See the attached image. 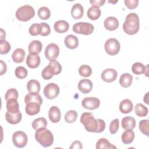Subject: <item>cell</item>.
I'll list each match as a JSON object with an SVG mask.
<instances>
[{"label":"cell","instance_id":"e575fe53","mask_svg":"<svg viewBox=\"0 0 149 149\" xmlns=\"http://www.w3.org/2000/svg\"><path fill=\"white\" fill-rule=\"evenodd\" d=\"M132 70L134 74L139 75L145 73L146 68L143 63L140 62H136L132 65Z\"/></svg>","mask_w":149,"mask_h":149},{"label":"cell","instance_id":"30bf717a","mask_svg":"<svg viewBox=\"0 0 149 149\" xmlns=\"http://www.w3.org/2000/svg\"><path fill=\"white\" fill-rule=\"evenodd\" d=\"M82 106L87 109L94 110L98 108L100 105V101L98 98L89 97L83 99L81 101Z\"/></svg>","mask_w":149,"mask_h":149},{"label":"cell","instance_id":"f907efd6","mask_svg":"<svg viewBox=\"0 0 149 149\" xmlns=\"http://www.w3.org/2000/svg\"><path fill=\"white\" fill-rule=\"evenodd\" d=\"M6 69H7V67H6V63L2 60H1V73H0V74L3 75L6 72Z\"/></svg>","mask_w":149,"mask_h":149},{"label":"cell","instance_id":"7c38bea8","mask_svg":"<svg viewBox=\"0 0 149 149\" xmlns=\"http://www.w3.org/2000/svg\"><path fill=\"white\" fill-rule=\"evenodd\" d=\"M41 59L38 54H29L27 56L26 64L31 69L37 68L40 64Z\"/></svg>","mask_w":149,"mask_h":149},{"label":"cell","instance_id":"8fae6325","mask_svg":"<svg viewBox=\"0 0 149 149\" xmlns=\"http://www.w3.org/2000/svg\"><path fill=\"white\" fill-rule=\"evenodd\" d=\"M117 75L118 73L116 70L112 68H108L105 69L101 73V77L103 81L107 83H111L116 80Z\"/></svg>","mask_w":149,"mask_h":149},{"label":"cell","instance_id":"f1b7e54d","mask_svg":"<svg viewBox=\"0 0 149 149\" xmlns=\"http://www.w3.org/2000/svg\"><path fill=\"white\" fill-rule=\"evenodd\" d=\"M134 139V133L131 129L125 130L122 135V141L124 144H128L133 142Z\"/></svg>","mask_w":149,"mask_h":149},{"label":"cell","instance_id":"52a82bcc","mask_svg":"<svg viewBox=\"0 0 149 149\" xmlns=\"http://www.w3.org/2000/svg\"><path fill=\"white\" fill-rule=\"evenodd\" d=\"M12 141L16 147L23 148L27 143V136L24 132L17 131L13 134Z\"/></svg>","mask_w":149,"mask_h":149},{"label":"cell","instance_id":"816d5d0a","mask_svg":"<svg viewBox=\"0 0 149 149\" xmlns=\"http://www.w3.org/2000/svg\"><path fill=\"white\" fill-rule=\"evenodd\" d=\"M5 31L2 29H1V40H5Z\"/></svg>","mask_w":149,"mask_h":149},{"label":"cell","instance_id":"60d3db41","mask_svg":"<svg viewBox=\"0 0 149 149\" xmlns=\"http://www.w3.org/2000/svg\"><path fill=\"white\" fill-rule=\"evenodd\" d=\"M139 127L140 132L144 134L147 136H148L149 129H148V120L147 119L141 120V121H140Z\"/></svg>","mask_w":149,"mask_h":149},{"label":"cell","instance_id":"ba28073f","mask_svg":"<svg viewBox=\"0 0 149 149\" xmlns=\"http://www.w3.org/2000/svg\"><path fill=\"white\" fill-rule=\"evenodd\" d=\"M59 87L54 83L48 84L44 88V94L45 97L49 100L54 99L59 95Z\"/></svg>","mask_w":149,"mask_h":149},{"label":"cell","instance_id":"7dc6e473","mask_svg":"<svg viewBox=\"0 0 149 149\" xmlns=\"http://www.w3.org/2000/svg\"><path fill=\"white\" fill-rule=\"evenodd\" d=\"M124 3L125 5L129 9H134L137 7L139 4L138 0H125Z\"/></svg>","mask_w":149,"mask_h":149},{"label":"cell","instance_id":"bcb514c9","mask_svg":"<svg viewBox=\"0 0 149 149\" xmlns=\"http://www.w3.org/2000/svg\"><path fill=\"white\" fill-rule=\"evenodd\" d=\"M48 64L50 65L53 68V69H54V70L55 72L56 75L59 74L61 72L62 66H61L60 63L59 62H58L57 61L52 60V61H50Z\"/></svg>","mask_w":149,"mask_h":149},{"label":"cell","instance_id":"d4e9b609","mask_svg":"<svg viewBox=\"0 0 149 149\" xmlns=\"http://www.w3.org/2000/svg\"><path fill=\"white\" fill-rule=\"evenodd\" d=\"M30 102H36L41 105L42 103V98L38 93H29L26 95L24 97V102L26 104Z\"/></svg>","mask_w":149,"mask_h":149},{"label":"cell","instance_id":"d6986e66","mask_svg":"<svg viewBox=\"0 0 149 149\" xmlns=\"http://www.w3.org/2000/svg\"><path fill=\"white\" fill-rule=\"evenodd\" d=\"M71 15L74 19H81L84 14L83 7L80 3H76L73 5L71 9Z\"/></svg>","mask_w":149,"mask_h":149},{"label":"cell","instance_id":"7a4b0ae2","mask_svg":"<svg viewBox=\"0 0 149 149\" xmlns=\"http://www.w3.org/2000/svg\"><path fill=\"white\" fill-rule=\"evenodd\" d=\"M140 28V21L138 15L135 13L128 14L123 24V31L129 35L137 33Z\"/></svg>","mask_w":149,"mask_h":149},{"label":"cell","instance_id":"ffe728a7","mask_svg":"<svg viewBox=\"0 0 149 149\" xmlns=\"http://www.w3.org/2000/svg\"><path fill=\"white\" fill-rule=\"evenodd\" d=\"M42 44L40 41L33 40L29 45V52L31 54H38L42 50Z\"/></svg>","mask_w":149,"mask_h":149},{"label":"cell","instance_id":"603a6c76","mask_svg":"<svg viewBox=\"0 0 149 149\" xmlns=\"http://www.w3.org/2000/svg\"><path fill=\"white\" fill-rule=\"evenodd\" d=\"M54 28L56 32L58 33H63L69 30V24L65 20H58L55 23Z\"/></svg>","mask_w":149,"mask_h":149},{"label":"cell","instance_id":"4dcf8cb0","mask_svg":"<svg viewBox=\"0 0 149 149\" xmlns=\"http://www.w3.org/2000/svg\"><path fill=\"white\" fill-rule=\"evenodd\" d=\"M40 84L36 80H30L27 84V88L29 93H38L40 91Z\"/></svg>","mask_w":149,"mask_h":149},{"label":"cell","instance_id":"ab89813d","mask_svg":"<svg viewBox=\"0 0 149 149\" xmlns=\"http://www.w3.org/2000/svg\"><path fill=\"white\" fill-rule=\"evenodd\" d=\"M15 76L19 79H23L27 77L28 72L26 69L23 66H18L16 68L15 72Z\"/></svg>","mask_w":149,"mask_h":149},{"label":"cell","instance_id":"8992f818","mask_svg":"<svg viewBox=\"0 0 149 149\" xmlns=\"http://www.w3.org/2000/svg\"><path fill=\"white\" fill-rule=\"evenodd\" d=\"M105 52L109 55H115L119 52L120 46L119 42L114 38H109L105 43Z\"/></svg>","mask_w":149,"mask_h":149},{"label":"cell","instance_id":"7bdbcfd3","mask_svg":"<svg viewBox=\"0 0 149 149\" xmlns=\"http://www.w3.org/2000/svg\"><path fill=\"white\" fill-rule=\"evenodd\" d=\"M5 98L7 101L9 99L15 98L17 100L18 98V92L15 88H12L8 90L5 95Z\"/></svg>","mask_w":149,"mask_h":149},{"label":"cell","instance_id":"277c9868","mask_svg":"<svg viewBox=\"0 0 149 149\" xmlns=\"http://www.w3.org/2000/svg\"><path fill=\"white\" fill-rule=\"evenodd\" d=\"M34 15V9L29 5H26L20 7L16 12V18L22 22H27L33 18Z\"/></svg>","mask_w":149,"mask_h":149},{"label":"cell","instance_id":"3957f363","mask_svg":"<svg viewBox=\"0 0 149 149\" xmlns=\"http://www.w3.org/2000/svg\"><path fill=\"white\" fill-rule=\"evenodd\" d=\"M35 138L37 141L44 147H49L54 142V136L52 133L45 127L36 130Z\"/></svg>","mask_w":149,"mask_h":149},{"label":"cell","instance_id":"1f68e13d","mask_svg":"<svg viewBox=\"0 0 149 149\" xmlns=\"http://www.w3.org/2000/svg\"><path fill=\"white\" fill-rule=\"evenodd\" d=\"M32 127L35 130H37L41 128L46 127L47 125V121L45 118L41 117L34 119L32 122Z\"/></svg>","mask_w":149,"mask_h":149},{"label":"cell","instance_id":"9c48e42d","mask_svg":"<svg viewBox=\"0 0 149 149\" xmlns=\"http://www.w3.org/2000/svg\"><path fill=\"white\" fill-rule=\"evenodd\" d=\"M59 48L58 45L54 43L48 44L45 49V56L47 59L51 61L55 60L59 55Z\"/></svg>","mask_w":149,"mask_h":149},{"label":"cell","instance_id":"44dd1931","mask_svg":"<svg viewBox=\"0 0 149 149\" xmlns=\"http://www.w3.org/2000/svg\"><path fill=\"white\" fill-rule=\"evenodd\" d=\"M136 122L134 118L132 116H126L124 117L121 122L122 127L123 129H133L136 127Z\"/></svg>","mask_w":149,"mask_h":149},{"label":"cell","instance_id":"ee69618b","mask_svg":"<svg viewBox=\"0 0 149 149\" xmlns=\"http://www.w3.org/2000/svg\"><path fill=\"white\" fill-rule=\"evenodd\" d=\"M119 127V120L118 119H115L113 120L109 125V132L112 134H115Z\"/></svg>","mask_w":149,"mask_h":149},{"label":"cell","instance_id":"ac0fdd59","mask_svg":"<svg viewBox=\"0 0 149 149\" xmlns=\"http://www.w3.org/2000/svg\"><path fill=\"white\" fill-rule=\"evenodd\" d=\"M6 107L7 111L10 113L15 114L20 111L19 105L16 99L12 98L7 100Z\"/></svg>","mask_w":149,"mask_h":149},{"label":"cell","instance_id":"c3c4849f","mask_svg":"<svg viewBox=\"0 0 149 149\" xmlns=\"http://www.w3.org/2000/svg\"><path fill=\"white\" fill-rule=\"evenodd\" d=\"M70 148H73V149H75V148H77V149H81L83 148L82 146V144L80 141H78V140H76L74 141H73L71 146L69 147Z\"/></svg>","mask_w":149,"mask_h":149},{"label":"cell","instance_id":"5b68a950","mask_svg":"<svg viewBox=\"0 0 149 149\" xmlns=\"http://www.w3.org/2000/svg\"><path fill=\"white\" fill-rule=\"evenodd\" d=\"M73 31L77 34L89 35L93 32L94 26L90 23L78 22L73 26Z\"/></svg>","mask_w":149,"mask_h":149},{"label":"cell","instance_id":"f6af8a7d","mask_svg":"<svg viewBox=\"0 0 149 149\" xmlns=\"http://www.w3.org/2000/svg\"><path fill=\"white\" fill-rule=\"evenodd\" d=\"M41 26V36H47L51 33V29L49 24L46 23H40Z\"/></svg>","mask_w":149,"mask_h":149},{"label":"cell","instance_id":"5bb4252c","mask_svg":"<svg viewBox=\"0 0 149 149\" xmlns=\"http://www.w3.org/2000/svg\"><path fill=\"white\" fill-rule=\"evenodd\" d=\"M26 113L30 116L35 115L40 112L41 105L36 102H30L26 104Z\"/></svg>","mask_w":149,"mask_h":149},{"label":"cell","instance_id":"e0dca14e","mask_svg":"<svg viewBox=\"0 0 149 149\" xmlns=\"http://www.w3.org/2000/svg\"><path fill=\"white\" fill-rule=\"evenodd\" d=\"M64 43L65 46L71 49L76 48L79 45V40L76 36L70 34L68 35L64 40Z\"/></svg>","mask_w":149,"mask_h":149},{"label":"cell","instance_id":"8d00e7d4","mask_svg":"<svg viewBox=\"0 0 149 149\" xmlns=\"http://www.w3.org/2000/svg\"><path fill=\"white\" fill-rule=\"evenodd\" d=\"M77 118V113L76 111L70 110L68 111L64 116L65 120L69 123L74 122Z\"/></svg>","mask_w":149,"mask_h":149},{"label":"cell","instance_id":"4fadbf2b","mask_svg":"<svg viewBox=\"0 0 149 149\" xmlns=\"http://www.w3.org/2000/svg\"><path fill=\"white\" fill-rule=\"evenodd\" d=\"M93 88V83L89 79H82L78 83V89L84 94L90 93Z\"/></svg>","mask_w":149,"mask_h":149},{"label":"cell","instance_id":"b9f144b4","mask_svg":"<svg viewBox=\"0 0 149 149\" xmlns=\"http://www.w3.org/2000/svg\"><path fill=\"white\" fill-rule=\"evenodd\" d=\"M29 32L30 35L33 36H36L40 35L41 33V26L40 24L34 23L30 26Z\"/></svg>","mask_w":149,"mask_h":149},{"label":"cell","instance_id":"7402d4cb","mask_svg":"<svg viewBox=\"0 0 149 149\" xmlns=\"http://www.w3.org/2000/svg\"><path fill=\"white\" fill-rule=\"evenodd\" d=\"M22 118V115L20 111L15 114L10 113L7 111L5 114V119L6 121L12 125H16L19 123L20 122Z\"/></svg>","mask_w":149,"mask_h":149},{"label":"cell","instance_id":"d6a6232c","mask_svg":"<svg viewBox=\"0 0 149 149\" xmlns=\"http://www.w3.org/2000/svg\"><path fill=\"white\" fill-rule=\"evenodd\" d=\"M41 75L44 79L49 80L53 77L54 75H56V74L53 68L48 64V65L42 70Z\"/></svg>","mask_w":149,"mask_h":149},{"label":"cell","instance_id":"74e56055","mask_svg":"<svg viewBox=\"0 0 149 149\" xmlns=\"http://www.w3.org/2000/svg\"><path fill=\"white\" fill-rule=\"evenodd\" d=\"M79 73L82 77H87L91 74L92 70L91 68L88 65H83L79 68Z\"/></svg>","mask_w":149,"mask_h":149},{"label":"cell","instance_id":"2e32d148","mask_svg":"<svg viewBox=\"0 0 149 149\" xmlns=\"http://www.w3.org/2000/svg\"><path fill=\"white\" fill-rule=\"evenodd\" d=\"M105 28L109 31H113L119 26L118 20L113 16H109L105 19L104 22Z\"/></svg>","mask_w":149,"mask_h":149},{"label":"cell","instance_id":"6da1fadb","mask_svg":"<svg viewBox=\"0 0 149 149\" xmlns=\"http://www.w3.org/2000/svg\"><path fill=\"white\" fill-rule=\"evenodd\" d=\"M80 122L89 132L101 133L105 130V123L101 119H95L91 112H84L80 117Z\"/></svg>","mask_w":149,"mask_h":149},{"label":"cell","instance_id":"cb8c5ba5","mask_svg":"<svg viewBox=\"0 0 149 149\" xmlns=\"http://www.w3.org/2000/svg\"><path fill=\"white\" fill-rule=\"evenodd\" d=\"M132 102L129 99L122 100L119 104V110L123 113H128L133 110Z\"/></svg>","mask_w":149,"mask_h":149},{"label":"cell","instance_id":"681fc988","mask_svg":"<svg viewBox=\"0 0 149 149\" xmlns=\"http://www.w3.org/2000/svg\"><path fill=\"white\" fill-rule=\"evenodd\" d=\"M90 2L92 6L100 7L104 5V4L105 2V0H103V1L102 0H98V1L93 0V1H90Z\"/></svg>","mask_w":149,"mask_h":149},{"label":"cell","instance_id":"f35d334b","mask_svg":"<svg viewBox=\"0 0 149 149\" xmlns=\"http://www.w3.org/2000/svg\"><path fill=\"white\" fill-rule=\"evenodd\" d=\"M10 44L5 40H0V54L1 55L8 54L10 50Z\"/></svg>","mask_w":149,"mask_h":149},{"label":"cell","instance_id":"4316f807","mask_svg":"<svg viewBox=\"0 0 149 149\" xmlns=\"http://www.w3.org/2000/svg\"><path fill=\"white\" fill-rule=\"evenodd\" d=\"M133 76L128 73H123L121 75L119 79V84L123 88H127L130 87L132 83Z\"/></svg>","mask_w":149,"mask_h":149},{"label":"cell","instance_id":"836d02e7","mask_svg":"<svg viewBox=\"0 0 149 149\" xmlns=\"http://www.w3.org/2000/svg\"><path fill=\"white\" fill-rule=\"evenodd\" d=\"M134 112L136 115L140 117H144L148 114V108L141 103L136 104L134 108Z\"/></svg>","mask_w":149,"mask_h":149},{"label":"cell","instance_id":"83f0119b","mask_svg":"<svg viewBox=\"0 0 149 149\" xmlns=\"http://www.w3.org/2000/svg\"><path fill=\"white\" fill-rule=\"evenodd\" d=\"M101 13V9L99 8V7L92 6L88 9L87 15L90 19L92 20H95L100 17Z\"/></svg>","mask_w":149,"mask_h":149},{"label":"cell","instance_id":"d590c367","mask_svg":"<svg viewBox=\"0 0 149 149\" xmlns=\"http://www.w3.org/2000/svg\"><path fill=\"white\" fill-rule=\"evenodd\" d=\"M38 16L42 20H47L50 17L51 12L48 8L46 6L41 7L38 10Z\"/></svg>","mask_w":149,"mask_h":149},{"label":"cell","instance_id":"484cf974","mask_svg":"<svg viewBox=\"0 0 149 149\" xmlns=\"http://www.w3.org/2000/svg\"><path fill=\"white\" fill-rule=\"evenodd\" d=\"M25 55V51L22 48H17L12 53V58L14 62L21 63L24 61Z\"/></svg>","mask_w":149,"mask_h":149},{"label":"cell","instance_id":"9a60e30c","mask_svg":"<svg viewBox=\"0 0 149 149\" xmlns=\"http://www.w3.org/2000/svg\"><path fill=\"white\" fill-rule=\"evenodd\" d=\"M48 117L51 122L58 123L59 122L61 117V113L58 107L56 106L51 107L48 111Z\"/></svg>","mask_w":149,"mask_h":149},{"label":"cell","instance_id":"f546056e","mask_svg":"<svg viewBox=\"0 0 149 149\" xmlns=\"http://www.w3.org/2000/svg\"><path fill=\"white\" fill-rule=\"evenodd\" d=\"M97 149H111V148H116V147L109 143V141L105 139H100L96 143Z\"/></svg>","mask_w":149,"mask_h":149}]
</instances>
